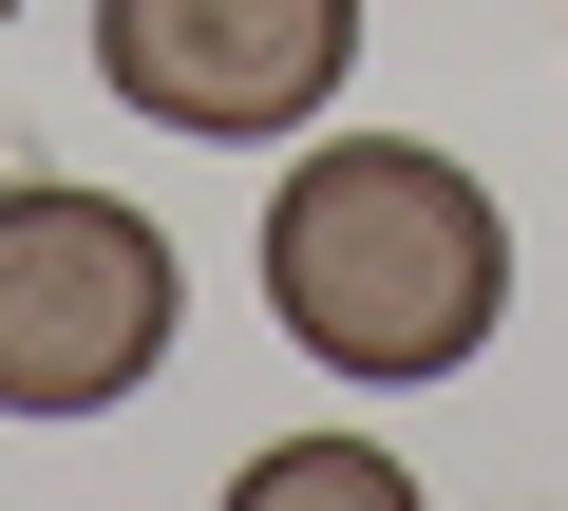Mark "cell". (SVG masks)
Returning <instances> with one entry per match:
<instances>
[{"label": "cell", "instance_id": "1", "mask_svg": "<svg viewBox=\"0 0 568 511\" xmlns=\"http://www.w3.org/2000/svg\"><path fill=\"white\" fill-rule=\"evenodd\" d=\"M511 304V227L455 152L417 133H342L265 190V323L342 360V379H455Z\"/></svg>", "mask_w": 568, "mask_h": 511}, {"label": "cell", "instance_id": "2", "mask_svg": "<svg viewBox=\"0 0 568 511\" xmlns=\"http://www.w3.org/2000/svg\"><path fill=\"white\" fill-rule=\"evenodd\" d=\"M171 227L114 190H0V417H114L171 360Z\"/></svg>", "mask_w": 568, "mask_h": 511}, {"label": "cell", "instance_id": "3", "mask_svg": "<svg viewBox=\"0 0 568 511\" xmlns=\"http://www.w3.org/2000/svg\"><path fill=\"white\" fill-rule=\"evenodd\" d=\"M361 58V0H95V76L152 114V133H304Z\"/></svg>", "mask_w": 568, "mask_h": 511}, {"label": "cell", "instance_id": "4", "mask_svg": "<svg viewBox=\"0 0 568 511\" xmlns=\"http://www.w3.org/2000/svg\"><path fill=\"white\" fill-rule=\"evenodd\" d=\"M265 492H361V511H398V454H379V436H265V454H246V511H265Z\"/></svg>", "mask_w": 568, "mask_h": 511}, {"label": "cell", "instance_id": "5", "mask_svg": "<svg viewBox=\"0 0 568 511\" xmlns=\"http://www.w3.org/2000/svg\"><path fill=\"white\" fill-rule=\"evenodd\" d=\"M0 20H20V0H0Z\"/></svg>", "mask_w": 568, "mask_h": 511}]
</instances>
